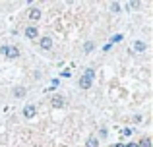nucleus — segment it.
Here are the masks:
<instances>
[{"label": "nucleus", "mask_w": 153, "mask_h": 147, "mask_svg": "<svg viewBox=\"0 0 153 147\" xmlns=\"http://www.w3.org/2000/svg\"><path fill=\"white\" fill-rule=\"evenodd\" d=\"M39 47H41L43 50H51L52 49V39L51 37H43L41 41H39Z\"/></svg>", "instance_id": "nucleus-4"}, {"label": "nucleus", "mask_w": 153, "mask_h": 147, "mask_svg": "<svg viewBox=\"0 0 153 147\" xmlns=\"http://www.w3.org/2000/svg\"><path fill=\"white\" fill-rule=\"evenodd\" d=\"M85 147H99V140L97 137H87V141H85Z\"/></svg>", "instance_id": "nucleus-11"}, {"label": "nucleus", "mask_w": 153, "mask_h": 147, "mask_svg": "<svg viewBox=\"0 0 153 147\" xmlns=\"http://www.w3.org/2000/svg\"><path fill=\"white\" fill-rule=\"evenodd\" d=\"M126 147H138V143H134V141H132V143H128Z\"/></svg>", "instance_id": "nucleus-23"}, {"label": "nucleus", "mask_w": 153, "mask_h": 147, "mask_svg": "<svg viewBox=\"0 0 153 147\" xmlns=\"http://www.w3.org/2000/svg\"><path fill=\"white\" fill-rule=\"evenodd\" d=\"M25 87H16L14 89V97H18V99H22V97H25Z\"/></svg>", "instance_id": "nucleus-10"}, {"label": "nucleus", "mask_w": 153, "mask_h": 147, "mask_svg": "<svg viewBox=\"0 0 153 147\" xmlns=\"http://www.w3.org/2000/svg\"><path fill=\"white\" fill-rule=\"evenodd\" d=\"M138 147H151V140H149V137H142V141H140V143H138Z\"/></svg>", "instance_id": "nucleus-12"}, {"label": "nucleus", "mask_w": 153, "mask_h": 147, "mask_svg": "<svg viewBox=\"0 0 153 147\" xmlns=\"http://www.w3.org/2000/svg\"><path fill=\"white\" fill-rule=\"evenodd\" d=\"M118 41H122V35H114V37L111 39V45L112 43H118Z\"/></svg>", "instance_id": "nucleus-18"}, {"label": "nucleus", "mask_w": 153, "mask_h": 147, "mask_svg": "<svg viewBox=\"0 0 153 147\" xmlns=\"http://www.w3.org/2000/svg\"><path fill=\"white\" fill-rule=\"evenodd\" d=\"M19 56V49L18 47H8V52H6V58H10V60H14V58Z\"/></svg>", "instance_id": "nucleus-7"}, {"label": "nucleus", "mask_w": 153, "mask_h": 147, "mask_svg": "<svg viewBox=\"0 0 153 147\" xmlns=\"http://www.w3.org/2000/svg\"><path fill=\"white\" fill-rule=\"evenodd\" d=\"M41 16H43L41 8H31V10H29V19H31V21H37V19H41Z\"/></svg>", "instance_id": "nucleus-5"}, {"label": "nucleus", "mask_w": 153, "mask_h": 147, "mask_svg": "<svg viewBox=\"0 0 153 147\" xmlns=\"http://www.w3.org/2000/svg\"><path fill=\"white\" fill-rule=\"evenodd\" d=\"M111 49H112V45H111V43H107V45L103 47V50H105V52H107V50H111Z\"/></svg>", "instance_id": "nucleus-21"}, {"label": "nucleus", "mask_w": 153, "mask_h": 147, "mask_svg": "<svg viewBox=\"0 0 153 147\" xmlns=\"http://www.w3.org/2000/svg\"><path fill=\"white\" fill-rule=\"evenodd\" d=\"M93 49H95V43L93 41H87L85 45H83V50H85V52H91Z\"/></svg>", "instance_id": "nucleus-13"}, {"label": "nucleus", "mask_w": 153, "mask_h": 147, "mask_svg": "<svg viewBox=\"0 0 153 147\" xmlns=\"http://www.w3.org/2000/svg\"><path fill=\"white\" fill-rule=\"evenodd\" d=\"M107 136H108V130L107 128H101V130H99V137H103V140H105Z\"/></svg>", "instance_id": "nucleus-16"}, {"label": "nucleus", "mask_w": 153, "mask_h": 147, "mask_svg": "<svg viewBox=\"0 0 153 147\" xmlns=\"http://www.w3.org/2000/svg\"><path fill=\"white\" fill-rule=\"evenodd\" d=\"M70 75H72V74L68 72V70H64V72H62V78H70Z\"/></svg>", "instance_id": "nucleus-22"}, {"label": "nucleus", "mask_w": 153, "mask_h": 147, "mask_svg": "<svg viewBox=\"0 0 153 147\" xmlns=\"http://www.w3.org/2000/svg\"><path fill=\"white\" fill-rule=\"evenodd\" d=\"M83 75H87L89 79H93V78H95V70H93V68H87L85 72H83Z\"/></svg>", "instance_id": "nucleus-14"}, {"label": "nucleus", "mask_w": 153, "mask_h": 147, "mask_svg": "<svg viewBox=\"0 0 153 147\" xmlns=\"http://www.w3.org/2000/svg\"><path fill=\"white\" fill-rule=\"evenodd\" d=\"M23 33H25V37H27V39H37L39 29H37V25H27Z\"/></svg>", "instance_id": "nucleus-1"}, {"label": "nucleus", "mask_w": 153, "mask_h": 147, "mask_svg": "<svg viewBox=\"0 0 153 147\" xmlns=\"http://www.w3.org/2000/svg\"><path fill=\"white\" fill-rule=\"evenodd\" d=\"M134 50H138V52H146V50H147V45L143 41H136L134 43Z\"/></svg>", "instance_id": "nucleus-8"}, {"label": "nucleus", "mask_w": 153, "mask_h": 147, "mask_svg": "<svg viewBox=\"0 0 153 147\" xmlns=\"http://www.w3.org/2000/svg\"><path fill=\"white\" fill-rule=\"evenodd\" d=\"M91 81H93V79H89V78H87V75H82V78H79V81H78L79 89H83V91L91 89Z\"/></svg>", "instance_id": "nucleus-2"}, {"label": "nucleus", "mask_w": 153, "mask_h": 147, "mask_svg": "<svg viewBox=\"0 0 153 147\" xmlns=\"http://www.w3.org/2000/svg\"><path fill=\"white\" fill-rule=\"evenodd\" d=\"M111 8H112V12H120V10H122V4L112 2V4H111Z\"/></svg>", "instance_id": "nucleus-15"}, {"label": "nucleus", "mask_w": 153, "mask_h": 147, "mask_svg": "<svg viewBox=\"0 0 153 147\" xmlns=\"http://www.w3.org/2000/svg\"><path fill=\"white\" fill-rule=\"evenodd\" d=\"M35 114H37V109H35L33 105H27V106H23V116H25V118H33Z\"/></svg>", "instance_id": "nucleus-6"}, {"label": "nucleus", "mask_w": 153, "mask_h": 147, "mask_svg": "<svg viewBox=\"0 0 153 147\" xmlns=\"http://www.w3.org/2000/svg\"><path fill=\"white\" fill-rule=\"evenodd\" d=\"M132 122H134V124H142V122H143V118L140 116V114H136V116L132 118Z\"/></svg>", "instance_id": "nucleus-17"}, {"label": "nucleus", "mask_w": 153, "mask_h": 147, "mask_svg": "<svg viewBox=\"0 0 153 147\" xmlns=\"http://www.w3.org/2000/svg\"><path fill=\"white\" fill-rule=\"evenodd\" d=\"M6 52H8V45H2V47H0V54L6 56Z\"/></svg>", "instance_id": "nucleus-20"}, {"label": "nucleus", "mask_w": 153, "mask_h": 147, "mask_svg": "<svg viewBox=\"0 0 153 147\" xmlns=\"http://www.w3.org/2000/svg\"><path fill=\"white\" fill-rule=\"evenodd\" d=\"M128 6H130V8H140L142 4H140V2H136V0H132V2H128Z\"/></svg>", "instance_id": "nucleus-19"}, {"label": "nucleus", "mask_w": 153, "mask_h": 147, "mask_svg": "<svg viewBox=\"0 0 153 147\" xmlns=\"http://www.w3.org/2000/svg\"><path fill=\"white\" fill-rule=\"evenodd\" d=\"M51 105L54 106V109H62L64 106V97L62 95H54V97L51 99Z\"/></svg>", "instance_id": "nucleus-3"}, {"label": "nucleus", "mask_w": 153, "mask_h": 147, "mask_svg": "<svg viewBox=\"0 0 153 147\" xmlns=\"http://www.w3.org/2000/svg\"><path fill=\"white\" fill-rule=\"evenodd\" d=\"M134 136V128H122L120 130V137H132Z\"/></svg>", "instance_id": "nucleus-9"}]
</instances>
